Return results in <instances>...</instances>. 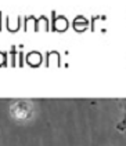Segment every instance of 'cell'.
<instances>
[{
    "label": "cell",
    "mask_w": 126,
    "mask_h": 146,
    "mask_svg": "<svg viewBox=\"0 0 126 146\" xmlns=\"http://www.w3.org/2000/svg\"><path fill=\"white\" fill-rule=\"evenodd\" d=\"M11 113L17 120H28L32 114V105L25 101H18L11 106Z\"/></svg>",
    "instance_id": "6da1fadb"
},
{
    "label": "cell",
    "mask_w": 126,
    "mask_h": 146,
    "mask_svg": "<svg viewBox=\"0 0 126 146\" xmlns=\"http://www.w3.org/2000/svg\"><path fill=\"white\" fill-rule=\"evenodd\" d=\"M123 104H126V101H123ZM123 109H125V114H123V119H122V121L118 124V130L122 131L126 128V106H123Z\"/></svg>",
    "instance_id": "7a4b0ae2"
}]
</instances>
